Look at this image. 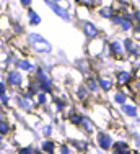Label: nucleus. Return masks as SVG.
Returning a JSON list of instances; mask_svg holds the SVG:
<instances>
[{"mask_svg": "<svg viewBox=\"0 0 140 154\" xmlns=\"http://www.w3.org/2000/svg\"><path fill=\"white\" fill-rule=\"evenodd\" d=\"M20 2H21V5H23V7H29V5H31V0H20Z\"/></svg>", "mask_w": 140, "mask_h": 154, "instance_id": "b1692460", "label": "nucleus"}, {"mask_svg": "<svg viewBox=\"0 0 140 154\" xmlns=\"http://www.w3.org/2000/svg\"><path fill=\"white\" fill-rule=\"evenodd\" d=\"M116 102L124 103V102H126V95H124V94H117V95H116Z\"/></svg>", "mask_w": 140, "mask_h": 154, "instance_id": "6ab92c4d", "label": "nucleus"}, {"mask_svg": "<svg viewBox=\"0 0 140 154\" xmlns=\"http://www.w3.org/2000/svg\"><path fill=\"white\" fill-rule=\"evenodd\" d=\"M126 49L129 51L130 54H139V48H137V43L134 39H126Z\"/></svg>", "mask_w": 140, "mask_h": 154, "instance_id": "423d86ee", "label": "nucleus"}, {"mask_svg": "<svg viewBox=\"0 0 140 154\" xmlns=\"http://www.w3.org/2000/svg\"><path fill=\"white\" fill-rule=\"evenodd\" d=\"M129 79H130V74H129V72H126V71H122V72H119V74H117V80H119L121 85L127 84Z\"/></svg>", "mask_w": 140, "mask_h": 154, "instance_id": "9b49d317", "label": "nucleus"}, {"mask_svg": "<svg viewBox=\"0 0 140 154\" xmlns=\"http://www.w3.org/2000/svg\"><path fill=\"white\" fill-rule=\"evenodd\" d=\"M39 80H41V84H42V89H44V90H49V87H51V80H49V77L44 74L42 71H39Z\"/></svg>", "mask_w": 140, "mask_h": 154, "instance_id": "0eeeda50", "label": "nucleus"}, {"mask_svg": "<svg viewBox=\"0 0 140 154\" xmlns=\"http://www.w3.org/2000/svg\"><path fill=\"white\" fill-rule=\"evenodd\" d=\"M3 92H5V89H3V85H0V95H3Z\"/></svg>", "mask_w": 140, "mask_h": 154, "instance_id": "cd10ccee", "label": "nucleus"}, {"mask_svg": "<svg viewBox=\"0 0 140 154\" xmlns=\"http://www.w3.org/2000/svg\"><path fill=\"white\" fill-rule=\"evenodd\" d=\"M132 17H134V21L140 23V10H135V12L132 13Z\"/></svg>", "mask_w": 140, "mask_h": 154, "instance_id": "aec40b11", "label": "nucleus"}, {"mask_svg": "<svg viewBox=\"0 0 140 154\" xmlns=\"http://www.w3.org/2000/svg\"><path fill=\"white\" fill-rule=\"evenodd\" d=\"M38 100H39V103H42V102L46 100V98H44V94H41V95H39V98H38Z\"/></svg>", "mask_w": 140, "mask_h": 154, "instance_id": "a878e982", "label": "nucleus"}, {"mask_svg": "<svg viewBox=\"0 0 140 154\" xmlns=\"http://www.w3.org/2000/svg\"><path fill=\"white\" fill-rule=\"evenodd\" d=\"M117 154H119V152H117Z\"/></svg>", "mask_w": 140, "mask_h": 154, "instance_id": "7c9ffc66", "label": "nucleus"}, {"mask_svg": "<svg viewBox=\"0 0 140 154\" xmlns=\"http://www.w3.org/2000/svg\"><path fill=\"white\" fill-rule=\"evenodd\" d=\"M99 84H101V89L103 90H109V89H111V82H109L108 79H101V80H99Z\"/></svg>", "mask_w": 140, "mask_h": 154, "instance_id": "4468645a", "label": "nucleus"}, {"mask_svg": "<svg viewBox=\"0 0 140 154\" xmlns=\"http://www.w3.org/2000/svg\"><path fill=\"white\" fill-rule=\"evenodd\" d=\"M88 87H90L91 90H96L98 89V85H96V82H95V80H88Z\"/></svg>", "mask_w": 140, "mask_h": 154, "instance_id": "4be33fe9", "label": "nucleus"}, {"mask_svg": "<svg viewBox=\"0 0 140 154\" xmlns=\"http://www.w3.org/2000/svg\"><path fill=\"white\" fill-rule=\"evenodd\" d=\"M83 126L86 128L88 131H91V130H93V126H91V125H90V122H88V120H83Z\"/></svg>", "mask_w": 140, "mask_h": 154, "instance_id": "5701e85b", "label": "nucleus"}, {"mask_svg": "<svg viewBox=\"0 0 140 154\" xmlns=\"http://www.w3.org/2000/svg\"><path fill=\"white\" fill-rule=\"evenodd\" d=\"M139 3H140V0H139Z\"/></svg>", "mask_w": 140, "mask_h": 154, "instance_id": "c756f323", "label": "nucleus"}, {"mask_svg": "<svg viewBox=\"0 0 140 154\" xmlns=\"http://www.w3.org/2000/svg\"><path fill=\"white\" fill-rule=\"evenodd\" d=\"M111 138L109 136H106V134H99V144H101V148L103 149H108L109 146H111Z\"/></svg>", "mask_w": 140, "mask_h": 154, "instance_id": "6e6552de", "label": "nucleus"}, {"mask_svg": "<svg viewBox=\"0 0 140 154\" xmlns=\"http://www.w3.org/2000/svg\"><path fill=\"white\" fill-rule=\"evenodd\" d=\"M126 148H127L126 143H117V144H116V149H117V151H121V152H126Z\"/></svg>", "mask_w": 140, "mask_h": 154, "instance_id": "a211bd4d", "label": "nucleus"}, {"mask_svg": "<svg viewBox=\"0 0 140 154\" xmlns=\"http://www.w3.org/2000/svg\"><path fill=\"white\" fill-rule=\"evenodd\" d=\"M124 113H126V115H130V116H135V115H137L135 107H130V105H126V107H124Z\"/></svg>", "mask_w": 140, "mask_h": 154, "instance_id": "ddd939ff", "label": "nucleus"}, {"mask_svg": "<svg viewBox=\"0 0 140 154\" xmlns=\"http://www.w3.org/2000/svg\"><path fill=\"white\" fill-rule=\"evenodd\" d=\"M20 154H31V149H29V148H28V149H23Z\"/></svg>", "mask_w": 140, "mask_h": 154, "instance_id": "393cba45", "label": "nucleus"}, {"mask_svg": "<svg viewBox=\"0 0 140 154\" xmlns=\"http://www.w3.org/2000/svg\"><path fill=\"white\" fill-rule=\"evenodd\" d=\"M46 2V5L49 7L51 10H52L56 15H59L62 18V20H65V21H70V15H69V12H67V8H64V7H60L59 3L56 2H52V0H44Z\"/></svg>", "mask_w": 140, "mask_h": 154, "instance_id": "f03ea898", "label": "nucleus"}, {"mask_svg": "<svg viewBox=\"0 0 140 154\" xmlns=\"http://www.w3.org/2000/svg\"><path fill=\"white\" fill-rule=\"evenodd\" d=\"M62 154H70L69 148H62Z\"/></svg>", "mask_w": 140, "mask_h": 154, "instance_id": "bb28decb", "label": "nucleus"}, {"mask_svg": "<svg viewBox=\"0 0 140 154\" xmlns=\"http://www.w3.org/2000/svg\"><path fill=\"white\" fill-rule=\"evenodd\" d=\"M8 84H12V85H20L21 84V74L18 71H12L8 74Z\"/></svg>", "mask_w": 140, "mask_h": 154, "instance_id": "39448f33", "label": "nucleus"}, {"mask_svg": "<svg viewBox=\"0 0 140 154\" xmlns=\"http://www.w3.org/2000/svg\"><path fill=\"white\" fill-rule=\"evenodd\" d=\"M42 148L46 149L47 152H52V149H54V144H52V143H51V141H46V143H44V144H42Z\"/></svg>", "mask_w": 140, "mask_h": 154, "instance_id": "dca6fc26", "label": "nucleus"}, {"mask_svg": "<svg viewBox=\"0 0 140 154\" xmlns=\"http://www.w3.org/2000/svg\"><path fill=\"white\" fill-rule=\"evenodd\" d=\"M99 15L103 18H109V20H111V18L116 15V12H114V8L111 5H104L103 8H99Z\"/></svg>", "mask_w": 140, "mask_h": 154, "instance_id": "20e7f679", "label": "nucleus"}, {"mask_svg": "<svg viewBox=\"0 0 140 154\" xmlns=\"http://www.w3.org/2000/svg\"><path fill=\"white\" fill-rule=\"evenodd\" d=\"M82 30L88 38H96L98 36V28H96V25H93V21H83Z\"/></svg>", "mask_w": 140, "mask_h": 154, "instance_id": "7ed1b4c3", "label": "nucleus"}, {"mask_svg": "<svg viewBox=\"0 0 140 154\" xmlns=\"http://www.w3.org/2000/svg\"><path fill=\"white\" fill-rule=\"evenodd\" d=\"M111 51H112V54H116V56L122 54V45H121L119 41H112L111 43Z\"/></svg>", "mask_w": 140, "mask_h": 154, "instance_id": "9d476101", "label": "nucleus"}, {"mask_svg": "<svg viewBox=\"0 0 140 154\" xmlns=\"http://www.w3.org/2000/svg\"><path fill=\"white\" fill-rule=\"evenodd\" d=\"M52 2H56V3H59V5H60V7H64V8H69V7H70L69 0H52Z\"/></svg>", "mask_w": 140, "mask_h": 154, "instance_id": "f3484780", "label": "nucleus"}, {"mask_svg": "<svg viewBox=\"0 0 140 154\" xmlns=\"http://www.w3.org/2000/svg\"><path fill=\"white\" fill-rule=\"evenodd\" d=\"M7 131H8V125L0 122V133H7Z\"/></svg>", "mask_w": 140, "mask_h": 154, "instance_id": "412c9836", "label": "nucleus"}, {"mask_svg": "<svg viewBox=\"0 0 140 154\" xmlns=\"http://www.w3.org/2000/svg\"><path fill=\"white\" fill-rule=\"evenodd\" d=\"M0 122H2V118H0Z\"/></svg>", "mask_w": 140, "mask_h": 154, "instance_id": "c85d7f7f", "label": "nucleus"}, {"mask_svg": "<svg viewBox=\"0 0 140 154\" xmlns=\"http://www.w3.org/2000/svg\"><path fill=\"white\" fill-rule=\"evenodd\" d=\"M29 23L31 25H39L41 23V17H39L34 10H29Z\"/></svg>", "mask_w": 140, "mask_h": 154, "instance_id": "1a4fd4ad", "label": "nucleus"}, {"mask_svg": "<svg viewBox=\"0 0 140 154\" xmlns=\"http://www.w3.org/2000/svg\"><path fill=\"white\" fill-rule=\"evenodd\" d=\"M20 103H21V107L26 108V110L31 108V102H29L28 98H23V97H21V98H20Z\"/></svg>", "mask_w": 140, "mask_h": 154, "instance_id": "2eb2a0df", "label": "nucleus"}, {"mask_svg": "<svg viewBox=\"0 0 140 154\" xmlns=\"http://www.w3.org/2000/svg\"><path fill=\"white\" fill-rule=\"evenodd\" d=\"M28 41H29V45L33 46V49H36L38 53H49V51L52 49L49 45V41L44 39L41 35H36V33L28 35Z\"/></svg>", "mask_w": 140, "mask_h": 154, "instance_id": "f257e3e1", "label": "nucleus"}, {"mask_svg": "<svg viewBox=\"0 0 140 154\" xmlns=\"http://www.w3.org/2000/svg\"><path fill=\"white\" fill-rule=\"evenodd\" d=\"M18 67L25 69V71H29V69H33V66H31V62H28V61H18Z\"/></svg>", "mask_w": 140, "mask_h": 154, "instance_id": "f8f14e48", "label": "nucleus"}]
</instances>
